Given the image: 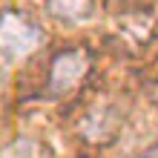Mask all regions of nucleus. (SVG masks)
<instances>
[{"label": "nucleus", "mask_w": 158, "mask_h": 158, "mask_svg": "<svg viewBox=\"0 0 158 158\" xmlns=\"http://www.w3.org/2000/svg\"><path fill=\"white\" fill-rule=\"evenodd\" d=\"M40 43H43V32L35 20H29L15 9L0 15V58L3 60H20L26 55H32Z\"/></svg>", "instance_id": "nucleus-1"}, {"label": "nucleus", "mask_w": 158, "mask_h": 158, "mask_svg": "<svg viewBox=\"0 0 158 158\" xmlns=\"http://www.w3.org/2000/svg\"><path fill=\"white\" fill-rule=\"evenodd\" d=\"M89 72V55L83 49H60L49 63V95H69Z\"/></svg>", "instance_id": "nucleus-2"}, {"label": "nucleus", "mask_w": 158, "mask_h": 158, "mask_svg": "<svg viewBox=\"0 0 158 158\" xmlns=\"http://www.w3.org/2000/svg\"><path fill=\"white\" fill-rule=\"evenodd\" d=\"M46 9H49V15L60 17V20H81L92 12L89 3H49Z\"/></svg>", "instance_id": "nucleus-3"}]
</instances>
